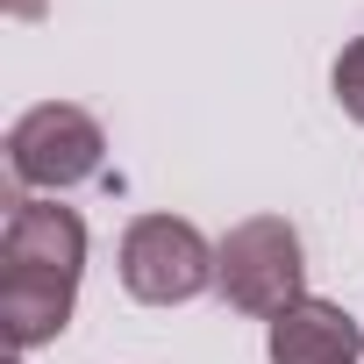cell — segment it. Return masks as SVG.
<instances>
[{
	"label": "cell",
	"instance_id": "obj_1",
	"mask_svg": "<svg viewBox=\"0 0 364 364\" xmlns=\"http://www.w3.org/2000/svg\"><path fill=\"white\" fill-rule=\"evenodd\" d=\"M86 279V222L58 200H15L0 236V336L8 350H43L65 336Z\"/></svg>",
	"mask_w": 364,
	"mask_h": 364
},
{
	"label": "cell",
	"instance_id": "obj_2",
	"mask_svg": "<svg viewBox=\"0 0 364 364\" xmlns=\"http://www.w3.org/2000/svg\"><path fill=\"white\" fill-rule=\"evenodd\" d=\"M215 293L236 314H286L293 300H307V250L300 229L286 215H250L215 243Z\"/></svg>",
	"mask_w": 364,
	"mask_h": 364
},
{
	"label": "cell",
	"instance_id": "obj_3",
	"mask_svg": "<svg viewBox=\"0 0 364 364\" xmlns=\"http://www.w3.org/2000/svg\"><path fill=\"white\" fill-rule=\"evenodd\" d=\"M8 171H15L22 193H72V186L107 171V136L86 107L43 100L8 129Z\"/></svg>",
	"mask_w": 364,
	"mask_h": 364
},
{
	"label": "cell",
	"instance_id": "obj_4",
	"mask_svg": "<svg viewBox=\"0 0 364 364\" xmlns=\"http://www.w3.org/2000/svg\"><path fill=\"white\" fill-rule=\"evenodd\" d=\"M122 286L143 307H186L215 286V243L178 215H136L122 229Z\"/></svg>",
	"mask_w": 364,
	"mask_h": 364
},
{
	"label": "cell",
	"instance_id": "obj_5",
	"mask_svg": "<svg viewBox=\"0 0 364 364\" xmlns=\"http://www.w3.org/2000/svg\"><path fill=\"white\" fill-rule=\"evenodd\" d=\"M364 357V328L336 307V300H293L286 314H272V364H357Z\"/></svg>",
	"mask_w": 364,
	"mask_h": 364
},
{
	"label": "cell",
	"instance_id": "obj_6",
	"mask_svg": "<svg viewBox=\"0 0 364 364\" xmlns=\"http://www.w3.org/2000/svg\"><path fill=\"white\" fill-rule=\"evenodd\" d=\"M328 86H336V107L364 129V36H350V43H343V58H336Z\"/></svg>",
	"mask_w": 364,
	"mask_h": 364
},
{
	"label": "cell",
	"instance_id": "obj_7",
	"mask_svg": "<svg viewBox=\"0 0 364 364\" xmlns=\"http://www.w3.org/2000/svg\"><path fill=\"white\" fill-rule=\"evenodd\" d=\"M0 8H8L15 22H36V15H43V0H0Z\"/></svg>",
	"mask_w": 364,
	"mask_h": 364
}]
</instances>
